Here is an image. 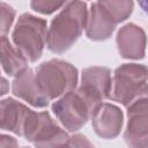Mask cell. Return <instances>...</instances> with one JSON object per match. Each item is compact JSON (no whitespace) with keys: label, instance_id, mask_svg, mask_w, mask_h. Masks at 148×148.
Segmentation results:
<instances>
[{"label":"cell","instance_id":"obj_9","mask_svg":"<svg viewBox=\"0 0 148 148\" xmlns=\"http://www.w3.org/2000/svg\"><path fill=\"white\" fill-rule=\"evenodd\" d=\"M116 43L124 59L139 60L145 58L147 37L143 29L134 23H126L117 32Z\"/></svg>","mask_w":148,"mask_h":148},{"label":"cell","instance_id":"obj_17","mask_svg":"<svg viewBox=\"0 0 148 148\" xmlns=\"http://www.w3.org/2000/svg\"><path fill=\"white\" fill-rule=\"evenodd\" d=\"M65 5H66V1L58 2V1H49V0H34L30 2V7L35 12L45 14V15L54 13L56 10L62 8Z\"/></svg>","mask_w":148,"mask_h":148},{"label":"cell","instance_id":"obj_14","mask_svg":"<svg viewBox=\"0 0 148 148\" xmlns=\"http://www.w3.org/2000/svg\"><path fill=\"white\" fill-rule=\"evenodd\" d=\"M0 45L1 66L7 75L15 77L22 71L28 68V59L21 53L20 50L12 45L7 36H1Z\"/></svg>","mask_w":148,"mask_h":148},{"label":"cell","instance_id":"obj_4","mask_svg":"<svg viewBox=\"0 0 148 148\" xmlns=\"http://www.w3.org/2000/svg\"><path fill=\"white\" fill-rule=\"evenodd\" d=\"M47 22L30 13L18 16L13 32L12 40L14 46L30 62H36L43 54L47 42Z\"/></svg>","mask_w":148,"mask_h":148},{"label":"cell","instance_id":"obj_11","mask_svg":"<svg viewBox=\"0 0 148 148\" xmlns=\"http://www.w3.org/2000/svg\"><path fill=\"white\" fill-rule=\"evenodd\" d=\"M35 111L23 103L8 97L0 103V125L3 131L23 136L27 124Z\"/></svg>","mask_w":148,"mask_h":148},{"label":"cell","instance_id":"obj_21","mask_svg":"<svg viewBox=\"0 0 148 148\" xmlns=\"http://www.w3.org/2000/svg\"><path fill=\"white\" fill-rule=\"evenodd\" d=\"M139 6L143 9V12L148 15V1H140L139 2Z\"/></svg>","mask_w":148,"mask_h":148},{"label":"cell","instance_id":"obj_19","mask_svg":"<svg viewBox=\"0 0 148 148\" xmlns=\"http://www.w3.org/2000/svg\"><path fill=\"white\" fill-rule=\"evenodd\" d=\"M0 138H1L0 139V148H17L18 147L17 140L14 136L2 133Z\"/></svg>","mask_w":148,"mask_h":148},{"label":"cell","instance_id":"obj_15","mask_svg":"<svg viewBox=\"0 0 148 148\" xmlns=\"http://www.w3.org/2000/svg\"><path fill=\"white\" fill-rule=\"evenodd\" d=\"M99 2L117 24L127 20L134 8V2L128 0H103Z\"/></svg>","mask_w":148,"mask_h":148},{"label":"cell","instance_id":"obj_22","mask_svg":"<svg viewBox=\"0 0 148 148\" xmlns=\"http://www.w3.org/2000/svg\"><path fill=\"white\" fill-rule=\"evenodd\" d=\"M22 148H29V147H22Z\"/></svg>","mask_w":148,"mask_h":148},{"label":"cell","instance_id":"obj_10","mask_svg":"<svg viewBox=\"0 0 148 148\" xmlns=\"http://www.w3.org/2000/svg\"><path fill=\"white\" fill-rule=\"evenodd\" d=\"M12 92L14 96L37 109L46 108L50 102L37 83L36 73H34L30 67L25 68L14 77L12 82Z\"/></svg>","mask_w":148,"mask_h":148},{"label":"cell","instance_id":"obj_6","mask_svg":"<svg viewBox=\"0 0 148 148\" xmlns=\"http://www.w3.org/2000/svg\"><path fill=\"white\" fill-rule=\"evenodd\" d=\"M111 71L103 66H90L82 71L81 84L76 92L87 104L91 117L94 112L109 98L111 90Z\"/></svg>","mask_w":148,"mask_h":148},{"label":"cell","instance_id":"obj_8","mask_svg":"<svg viewBox=\"0 0 148 148\" xmlns=\"http://www.w3.org/2000/svg\"><path fill=\"white\" fill-rule=\"evenodd\" d=\"M124 140L130 148H148V97L127 108Z\"/></svg>","mask_w":148,"mask_h":148},{"label":"cell","instance_id":"obj_13","mask_svg":"<svg viewBox=\"0 0 148 148\" xmlns=\"http://www.w3.org/2000/svg\"><path fill=\"white\" fill-rule=\"evenodd\" d=\"M116 25L117 23L99 1L91 2L86 25V36L90 40L103 42L109 39L113 34Z\"/></svg>","mask_w":148,"mask_h":148},{"label":"cell","instance_id":"obj_18","mask_svg":"<svg viewBox=\"0 0 148 148\" xmlns=\"http://www.w3.org/2000/svg\"><path fill=\"white\" fill-rule=\"evenodd\" d=\"M68 148H95V146L83 134L75 133L69 138Z\"/></svg>","mask_w":148,"mask_h":148},{"label":"cell","instance_id":"obj_2","mask_svg":"<svg viewBox=\"0 0 148 148\" xmlns=\"http://www.w3.org/2000/svg\"><path fill=\"white\" fill-rule=\"evenodd\" d=\"M148 67L142 64H123L116 68L109 99L128 108L134 102L148 97Z\"/></svg>","mask_w":148,"mask_h":148},{"label":"cell","instance_id":"obj_20","mask_svg":"<svg viewBox=\"0 0 148 148\" xmlns=\"http://www.w3.org/2000/svg\"><path fill=\"white\" fill-rule=\"evenodd\" d=\"M1 82H2V83H1L2 87H1V92H0V94H1V96H3V95H6V94L8 92V90H9V84H8V82H7V80H6L5 77L1 79Z\"/></svg>","mask_w":148,"mask_h":148},{"label":"cell","instance_id":"obj_5","mask_svg":"<svg viewBox=\"0 0 148 148\" xmlns=\"http://www.w3.org/2000/svg\"><path fill=\"white\" fill-rule=\"evenodd\" d=\"M23 138L35 148H68L69 135L47 111L34 112L23 133Z\"/></svg>","mask_w":148,"mask_h":148},{"label":"cell","instance_id":"obj_3","mask_svg":"<svg viewBox=\"0 0 148 148\" xmlns=\"http://www.w3.org/2000/svg\"><path fill=\"white\" fill-rule=\"evenodd\" d=\"M36 80L46 97L52 101L76 89L79 72L71 62L51 59L36 68Z\"/></svg>","mask_w":148,"mask_h":148},{"label":"cell","instance_id":"obj_1","mask_svg":"<svg viewBox=\"0 0 148 148\" xmlns=\"http://www.w3.org/2000/svg\"><path fill=\"white\" fill-rule=\"evenodd\" d=\"M88 10L84 1H67L51 21L47 31V50L57 54L69 50L86 29Z\"/></svg>","mask_w":148,"mask_h":148},{"label":"cell","instance_id":"obj_7","mask_svg":"<svg viewBox=\"0 0 148 148\" xmlns=\"http://www.w3.org/2000/svg\"><path fill=\"white\" fill-rule=\"evenodd\" d=\"M52 112L60 124L69 132H77L89 119L91 113L76 90L67 92L52 104Z\"/></svg>","mask_w":148,"mask_h":148},{"label":"cell","instance_id":"obj_16","mask_svg":"<svg viewBox=\"0 0 148 148\" xmlns=\"http://www.w3.org/2000/svg\"><path fill=\"white\" fill-rule=\"evenodd\" d=\"M15 9L6 3L5 1L0 2V31L1 36H6L9 32V29L15 18Z\"/></svg>","mask_w":148,"mask_h":148},{"label":"cell","instance_id":"obj_12","mask_svg":"<svg viewBox=\"0 0 148 148\" xmlns=\"http://www.w3.org/2000/svg\"><path fill=\"white\" fill-rule=\"evenodd\" d=\"M91 124L95 133L102 139H114L120 134L124 114L119 106L103 103L92 114Z\"/></svg>","mask_w":148,"mask_h":148}]
</instances>
